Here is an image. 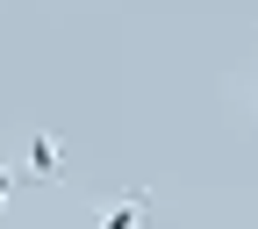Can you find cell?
Segmentation results:
<instances>
[{"label": "cell", "mask_w": 258, "mask_h": 229, "mask_svg": "<svg viewBox=\"0 0 258 229\" xmlns=\"http://www.w3.org/2000/svg\"><path fill=\"white\" fill-rule=\"evenodd\" d=\"M251 101H258V79H251Z\"/></svg>", "instance_id": "cell-4"}, {"label": "cell", "mask_w": 258, "mask_h": 229, "mask_svg": "<svg viewBox=\"0 0 258 229\" xmlns=\"http://www.w3.org/2000/svg\"><path fill=\"white\" fill-rule=\"evenodd\" d=\"M22 179H43V186L64 179V150H57L50 129H29V143H22Z\"/></svg>", "instance_id": "cell-1"}, {"label": "cell", "mask_w": 258, "mask_h": 229, "mask_svg": "<svg viewBox=\"0 0 258 229\" xmlns=\"http://www.w3.org/2000/svg\"><path fill=\"white\" fill-rule=\"evenodd\" d=\"M144 215H151V193L129 186V193H115V201L101 208V222H93V229H144Z\"/></svg>", "instance_id": "cell-2"}, {"label": "cell", "mask_w": 258, "mask_h": 229, "mask_svg": "<svg viewBox=\"0 0 258 229\" xmlns=\"http://www.w3.org/2000/svg\"><path fill=\"white\" fill-rule=\"evenodd\" d=\"M22 186V165H8V158H0V208H8V193Z\"/></svg>", "instance_id": "cell-3"}]
</instances>
